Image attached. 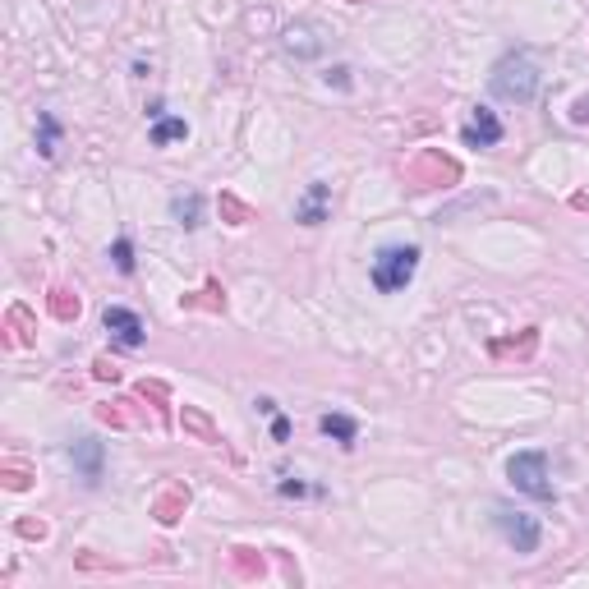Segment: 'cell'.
I'll return each mask as SVG.
<instances>
[{
	"instance_id": "cell-1",
	"label": "cell",
	"mask_w": 589,
	"mask_h": 589,
	"mask_svg": "<svg viewBox=\"0 0 589 589\" xmlns=\"http://www.w3.org/2000/svg\"><path fill=\"white\" fill-rule=\"evenodd\" d=\"M488 88L502 102H534V93H539V65H534V55L530 51L502 55L497 69H493V79H488Z\"/></svg>"
},
{
	"instance_id": "cell-2",
	"label": "cell",
	"mask_w": 589,
	"mask_h": 589,
	"mask_svg": "<svg viewBox=\"0 0 589 589\" xmlns=\"http://www.w3.org/2000/svg\"><path fill=\"white\" fill-rule=\"evenodd\" d=\"M506 479L515 484V493H525L534 502H557V488L548 479V452L530 447V452H515L506 461Z\"/></svg>"
},
{
	"instance_id": "cell-3",
	"label": "cell",
	"mask_w": 589,
	"mask_h": 589,
	"mask_svg": "<svg viewBox=\"0 0 589 589\" xmlns=\"http://www.w3.org/2000/svg\"><path fill=\"white\" fill-rule=\"evenodd\" d=\"M414 272H419V245H387V249H378V258H374V285H378L383 294L405 290V285L414 281Z\"/></svg>"
},
{
	"instance_id": "cell-4",
	"label": "cell",
	"mask_w": 589,
	"mask_h": 589,
	"mask_svg": "<svg viewBox=\"0 0 589 589\" xmlns=\"http://www.w3.org/2000/svg\"><path fill=\"white\" fill-rule=\"evenodd\" d=\"M493 525H497V534H502L515 553H521V557L534 553V548H539V534H544L530 511H515V506H506V502L493 506Z\"/></svg>"
},
{
	"instance_id": "cell-5",
	"label": "cell",
	"mask_w": 589,
	"mask_h": 589,
	"mask_svg": "<svg viewBox=\"0 0 589 589\" xmlns=\"http://www.w3.org/2000/svg\"><path fill=\"white\" fill-rule=\"evenodd\" d=\"M102 327H106V332H111V341H115V345H125V350H138V345L147 341L143 318H138L134 309H125V304H111V309L102 314Z\"/></svg>"
},
{
	"instance_id": "cell-6",
	"label": "cell",
	"mask_w": 589,
	"mask_h": 589,
	"mask_svg": "<svg viewBox=\"0 0 589 589\" xmlns=\"http://www.w3.org/2000/svg\"><path fill=\"white\" fill-rule=\"evenodd\" d=\"M461 143H465V147H497V143H502V120H497L488 106H474L470 125L461 129Z\"/></svg>"
},
{
	"instance_id": "cell-7",
	"label": "cell",
	"mask_w": 589,
	"mask_h": 589,
	"mask_svg": "<svg viewBox=\"0 0 589 589\" xmlns=\"http://www.w3.org/2000/svg\"><path fill=\"white\" fill-rule=\"evenodd\" d=\"M327 212H332V189H327L323 180H314V185L304 189V198L294 203V221H300V226H323Z\"/></svg>"
},
{
	"instance_id": "cell-8",
	"label": "cell",
	"mask_w": 589,
	"mask_h": 589,
	"mask_svg": "<svg viewBox=\"0 0 589 589\" xmlns=\"http://www.w3.org/2000/svg\"><path fill=\"white\" fill-rule=\"evenodd\" d=\"M69 461L84 470L88 484H97V479H102V442H97V437H79V442L69 447Z\"/></svg>"
},
{
	"instance_id": "cell-9",
	"label": "cell",
	"mask_w": 589,
	"mask_h": 589,
	"mask_svg": "<svg viewBox=\"0 0 589 589\" xmlns=\"http://www.w3.org/2000/svg\"><path fill=\"white\" fill-rule=\"evenodd\" d=\"M318 428H323L327 437H336L341 447H354V437H359V424H354L350 414H323V419H318Z\"/></svg>"
},
{
	"instance_id": "cell-10",
	"label": "cell",
	"mask_w": 589,
	"mask_h": 589,
	"mask_svg": "<svg viewBox=\"0 0 589 589\" xmlns=\"http://www.w3.org/2000/svg\"><path fill=\"white\" fill-rule=\"evenodd\" d=\"M171 216L180 221V226H203V198L198 194H180V198H171Z\"/></svg>"
},
{
	"instance_id": "cell-11",
	"label": "cell",
	"mask_w": 589,
	"mask_h": 589,
	"mask_svg": "<svg viewBox=\"0 0 589 589\" xmlns=\"http://www.w3.org/2000/svg\"><path fill=\"white\" fill-rule=\"evenodd\" d=\"M55 147H60V125H55L51 111H42V115H37V153L51 162V157H55Z\"/></svg>"
},
{
	"instance_id": "cell-12",
	"label": "cell",
	"mask_w": 589,
	"mask_h": 589,
	"mask_svg": "<svg viewBox=\"0 0 589 589\" xmlns=\"http://www.w3.org/2000/svg\"><path fill=\"white\" fill-rule=\"evenodd\" d=\"M180 138H189V125H185V120L162 115V120L153 125V147H166V143H180Z\"/></svg>"
},
{
	"instance_id": "cell-13",
	"label": "cell",
	"mask_w": 589,
	"mask_h": 589,
	"mask_svg": "<svg viewBox=\"0 0 589 589\" xmlns=\"http://www.w3.org/2000/svg\"><path fill=\"white\" fill-rule=\"evenodd\" d=\"M111 263H115L120 276H134V240H129V235H120V240L111 245Z\"/></svg>"
},
{
	"instance_id": "cell-14",
	"label": "cell",
	"mask_w": 589,
	"mask_h": 589,
	"mask_svg": "<svg viewBox=\"0 0 589 589\" xmlns=\"http://www.w3.org/2000/svg\"><path fill=\"white\" fill-rule=\"evenodd\" d=\"M276 493H281V497H304V493H309V484H300V479H281V484H276Z\"/></svg>"
},
{
	"instance_id": "cell-15",
	"label": "cell",
	"mask_w": 589,
	"mask_h": 589,
	"mask_svg": "<svg viewBox=\"0 0 589 589\" xmlns=\"http://www.w3.org/2000/svg\"><path fill=\"white\" fill-rule=\"evenodd\" d=\"M272 437H276V442H285V437H290V419L272 414Z\"/></svg>"
},
{
	"instance_id": "cell-16",
	"label": "cell",
	"mask_w": 589,
	"mask_h": 589,
	"mask_svg": "<svg viewBox=\"0 0 589 589\" xmlns=\"http://www.w3.org/2000/svg\"><path fill=\"white\" fill-rule=\"evenodd\" d=\"M345 74H350L345 65H336V69H327V84H336V88H350V79H345Z\"/></svg>"
}]
</instances>
